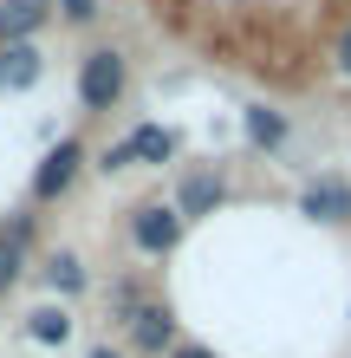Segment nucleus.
Returning <instances> with one entry per match:
<instances>
[{
	"label": "nucleus",
	"instance_id": "nucleus-1",
	"mask_svg": "<svg viewBox=\"0 0 351 358\" xmlns=\"http://www.w3.org/2000/svg\"><path fill=\"white\" fill-rule=\"evenodd\" d=\"M124 85H130V59L117 46H91L78 59V104H85V111H111L124 98Z\"/></svg>",
	"mask_w": 351,
	"mask_h": 358
},
{
	"label": "nucleus",
	"instance_id": "nucleus-2",
	"mask_svg": "<svg viewBox=\"0 0 351 358\" xmlns=\"http://www.w3.org/2000/svg\"><path fill=\"white\" fill-rule=\"evenodd\" d=\"M130 241H137V255L163 261V255L182 241V215H176V202H137V208H130Z\"/></svg>",
	"mask_w": 351,
	"mask_h": 358
},
{
	"label": "nucleus",
	"instance_id": "nucleus-3",
	"mask_svg": "<svg viewBox=\"0 0 351 358\" xmlns=\"http://www.w3.org/2000/svg\"><path fill=\"white\" fill-rule=\"evenodd\" d=\"M78 170H85V143H78V137H59L52 150L39 157V170H33V202H59L78 182Z\"/></svg>",
	"mask_w": 351,
	"mask_h": 358
},
{
	"label": "nucleus",
	"instance_id": "nucleus-4",
	"mask_svg": "<svg viewBox=\"0 0 351 358\" xmlns=\"http://www.w3.org/2000/svg\"><path fill=\"white\" fill-rule=\"evenodd\" d=\"M299 208L313 222H325V228H345L351 222V182L345 176H313V182L299 189Z\"/></svg>",
	"mask_w": 351,
	"mask_h": 358
},
{
	"label": "nucleus",
	"instance_id": "nucleus-5",
	"mask_svg": "<svg viewBox=\"0 0 351 358\" xmlns=\"http://www.w3.org/2000/svg\"><path fill=\"white\" fill-rule=\"evenodd\" d=\"M52 13H59L52 0H0V46H33V33Z\"/></svg>",
	"mask_w": 351,
	"mask_h": 358
},
{
	"label": "nucleus",
	"instance_id": "nucleus-6",
	"mask_svg": "<svg viewBox=\"0 0 351 358\" xmlns=\"http://www.w3.org/2000/svg\"><path fill=\"white\" fill-rule=\"evenodd\" d=\"M221 202H228V182H221L215 170H189L182 189H176V215L182 222H189V215H215Z\"/></svg>",
	"mask_w": 351,
	"mask_h": 358
},
{
	"label": "nucleus",
	"instance_id": "nucleus-7",
	"mask_svg": "<svg viewBox=\"0 0 351 358\" xmlns=\"http://www.w3.org/2000/svg\"><path fill=\"white\" fill-rule=\"evenodd\" d=\"M130 345L170 358V352H176V313H170V306H143L137 320H130Z\"/></svg>",
	"mask_w": 351,
	"mask_h": 358
},
{
	"label": "nucleus",
	"instance_id": "nucleus-8",
	"mask_svg": "<svg viewBox=\"0 0 351 358\" xmlns=\"http://www.w3.org/2000/svg\"><path fill=\"white\" fill-rule=\"evenodd\" d=\"M27 248H33V215H13L0 228V293L20 280V267H27Z\"/></svg>",
	"mask_w": 351,
	"mask_h": 358
},
{
	"label": "nucleus",
	"instance_id": "nucleus-9",
	"mask_svg": "<svg viewBox=\"0 0 351 358\" xmlns=\"http://www.w3.org/2000/svg\"><path fill=\"white\" fill-rule=\"evenodd\" d=\"M39 72H46L39 46H0V92H33Z\"/></svg>",
	"mask_w": 351,
	"mask_h": 358
},
{
	"label": "nucleus",
	"instance_id": "nucleus-10",
	"mask_svg": "<svg viewBox=\"0 0 351 358\" xmlns=\"http://www.w3.org/2000/svg\"><path fill=\"white\" fill-rule=\"evenodd\" d=\"M124 150H130V163H176V131H163V124H137V131L124 137Z\"/></svg>",
	"mask_w": 351,
	"mask_h": 358
},
{
	"label": "nucleus",
	"instance_id": "nucleus-11",
	"mask_svg": "<svg viewBox=\"0 0 351 358\" xmlns=\"http://www.w3.org/2000/svg\"><path fill=\"white\" fill-rule=\"evenodd\" d=\"M241 124H247V143L254 150H280L286 143V111H274V104H247Z\"/></svg>",
	"mask_w": 351,
	"mask_h": 358
},
{
	"label": "nucleus",
	"instance_id": "nucleus-12",
	"mask_svg": "<svg viewBox=\"0 0 351 358\" xmlns=\"http://www.w3.org/2000/svg\"><path fill=\"white\" fill-rule=\"evenodd\" d=\"M27 339H39V345H66V339H72V313H66V306H39V313H27Z\"/></svg>",
	"mask_w": 351,
	"mask_h": 358
},
{
	"label": "nucleus",
	"instance_id": "nucleus-13",
	"mask_svg": "<svg viewBox=\"0 0 351 358\" xmlns=\"http://www.w3.org/2000/svg\"><path fill=\"white\" fill-rule=\"evenodd\" d=\"M46 287H52V293H66V300H72V293H85V261L59 248V255L46 261Z\"/></svg>",
	"mask_w": 351,
	"mask_h": 358
},
{
	"label": "nucleus",
	"instance_id": "nucleus-14",
	"mask_svg": "<svg viewBox=\"0 0 351 358\" xmlns=\"http://www.w3.org/2000/svg\"><path fill=\"white\" fill-rule=\"evenodd\" d=\"M52 7H59V20H66V27H91V20L105 13L98 0H52Z\"/></svg>",
	"mask_w": 351,
	"mask_h": 358
},
{
	"label": "nucleus",
	"instance_id": "nucleus-15",
	"mask_svg": "<svg viewBox=\"0 0 351 358\" xmlns=\"http://www.w3.org/2000/svg\"><path fill=\"white\" fill-rule=\"evenodd\" d=\"M332 59H338V72H345V78H351V27H345V33H338V46H332Z\"/></svg>",
	"mask_w": 351,
	"mask_h": 358
},
{
	"label": "nucleus",
	"instance_id": "nucleus-16",
	"mask_svg": "<svg viewBox=\"0 0 351 358\" xmlns=\"http://www.w3.org/2000/svg\"><path fill=\"white\" fill-rule=\"evenodd\" d=\"M170 358H215V352H209V345H176Z\"/></svg>",
	"mask_w": 351,
	"mask_h": 358
},
{
	"label": "nucleus",
	"instance_id": "nucleus-17",
	"mask_svg": "<svg viewBox=\"0 0 351 358\" xmlns=\"http://www.w3.org/2000/svg\"><path fill=\"white\" fill-rule=\"evenodd\" d=\"M91 358H130V352H117V345H98V352H91Z\"/></svg>",
	"mask_w": 351,
	"mask_h": 358
}]
</instances>
